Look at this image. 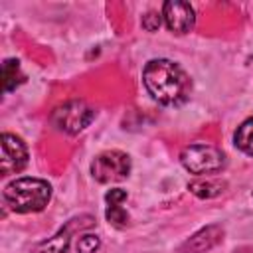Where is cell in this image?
<instances>
[{
	"label": "cell",
	"mask_w": 253,
	"mask_h": 253,
	"mask_svg": "<svg viewBox=\"0 0 253 253\" xmlns=\"http://www.w3.org/2000/svg\"><path fill=\"white\" fill-rule=\"evenodd\" d=\"M51 198V186L42 178H18L6 184L4 200L16 213L42 211Z\"/></svg>",
	"instance_id": "2"
},
{
	"label": "cell",
	"mask_w": 253,
	"mask_h": 253,
	"mask_svg": "<svg viewBox=\"0 0 253 253\" xmlns=\"http://www.w3.org/2000/svg\"><path fill=\"white\" fill-rule=\"evenodd\" d=\"M233 140H235V146H237L241 152L253 156V117L245 119V121L237 126Z\"/></svg>",
	"instance_id": "12"
},
{
	"label": "cell",
	"mask_w": 253,
	"mask_h": 253,
	"mask_svg": "<svg viewBox=\"0 0 253 253\" xmlns=\"http://www.w3.org/2000/svg\"><path fill=\"white\" fill-rule=\"evenodd\" d=\"M180 162L192 174H211L225 166V154L213 144L196 142L180 152Z\"/></svg>",
	"instance_id": "3"
},
{
	"label": "cell",
	"mask_w": 253,
	"mask_h": 253,
	"mask_svg": "<svg viewBox=\"0 0 253 253\" xmlns=\"http://www.w3.org/2000/svg\"><path fill=\"white\" fill-rule=\"evenodd\" d=\"M93 119H95V109L81 99L67 101V103L55 107V111L51 113L53 126L67 134L81 132L83 128H87L91 125Z\"/></svg>",
	"instance_id": "4"
},
{
	"label": "cell",
	"mask_w": 253,
	"mask_h": 253,
	"mask_svg": "<svg viewBox=\"0 0 253 253\" xmlns=\"http://www.w3.org/2000/svg\"><path fill=\"white\" fill-rule=\"evenodd\" d=\"M0 148H2V156H0L2 176H10L24 170V166L28 164V148L20 136L4 132L0 138Z\"/></svg>",
	"instance_id": "6"
},
{
	"label": "cell",
	"mask_w": 253,
	"mask_h": 253,
	"mask_svg": "<svg viewBox=\"0 0 253 253\" xmlns=\"http://www.w3.org/2000/svg\"><path fill=\"white\" fill-rule=\"evenodd\" d=\"M24 73L20 69V61L18 59H6L2 63V81H4V93L14 91L22 81H24Z\"/></svg>",
	"instance_id": "11"
},
{
	"label": "cell",
	"mask_w": 253,
	"mask_h": 253,
	"mask_svg": "<svg viewBox=\"0 0 253 253\" xmlns=\"http://www.w3.org/2000/svg\"><path fill=\"white\" fill-rule=\"evenodd\" d=\"M125 200H126V192L121 190V188H113V190H109V192L105 194V202H107V204H121V202H125Z\"/></svg>",
	"instance_id": "16"
},
{
	"label": "cell",
	"mask_w": 253,
	"mask_h": 253,
	"mask_svg": "<svg viewBox=\"0 0 253 253\" xmlns=\"http://www.w3.org/2000/svg\"><path fill=\"white\" fill-rule=\"evenodd\" d=\"M130 172V156L123 150H105L91 162V174L97 182L109 184L125 180Z\"/></svg>",
	"instance_id": "5"
},
{
	"label": "cell",
	"mask_w": 253,
	"mask_h": 253,
	"mask_svg": "<svg viewBox=\"0 0 253 253\" xmlns=\"http://www.w3.org/2000/svg\"><path fill=\"white\" fill-rule=\"evenodd\" d=\"M69 239H71L69 227L59 229L53 237H47L45 241L38 243V245L32 249V253H67V249H69Z\"/></svg>",
	"instance_id": "9"
},
{
	"label": "cell",
	"mask_w": 253,
	"mask_h": 253,
	"mask_svg": "<svg viewBox=\"0 0 253 253\" xmlns=\"http://www.w3.org/2000/svg\"><path fill=\"white\" fill-rule=\"evenodd\" d=\"M105 217L111 225L115 227H125L128 223V213L126 210L121 206V204H107V210H105Z\"/></svg>",
	"instance_id": "13"
},
{
	"label": "cell",
	"mask_w": 253,
	"mask_h": 253,
	"mask_svg": "<svg viewBox=\"0 0 253 253\" xmlns=\"http://www.w3.org/2000/svg\"><path fill=\"white\" fill-rule=\"evenodd\" d=\"M221 239H223V229L219 225H208L196 231L192 237H188L182 243L180 253H206L211 247H215Z\"/></svg>",
	"instance_id": "8"
},
{
	"label": "cell",
	"mask_w": 253,
	"mask_h": 253,
	"mask_svg": "<svg viewBox=\"0 0 253 253\" xmlns=\"http://www.w3.org/2000/svg\"><path fill=\"white\" fill-rule=\"evenodd\" d=\"M162 18L172 34H188L196 24L194 8L182 0H168L162 6Z\"/></svg>",
	"instance_id": "7"
},
{
	"label": "cell",
	"mask_w": 253,
	"mask_h": 253,
	"mask_svg": "<svg viewBox=\"0 0 253 253\" xmlns=\"http://www.w3.org/2000/svg\"><path fill=\"white\" fill-rule=\"evenodd\" d=\"M101 245V239L93 233H85L77 239V253H95Z\"/></svg>",
	"instance_id": "14"
},
{
	"label": "cell",
	"mask_w": 253,
	"mask_h": 253,
	"mask_svg": "<svg viewBox=\"0 0 253 253\" xmlns=\"http://www.w3.org/2000/svg\"><path fill=\"white\" fill-rule=\"evenodd\" d=\"M142 28L146 32H156L160 28V16L156 12H148L146 16H142Z\"/></svg>",
	"instance_id": "15"
},
{
	"label": "cell",
	"mask_w": 253,
	"mask_h": 253,
	"mask_svg": "<svg viewBox=\"0 0 253 253\" xmlns=\"http://www.w3.org/2000/svg\"><path fill=\"white\" fill-rule=\"evenodd\" d=\"M142 81L154 101L162 105H180L190 95V77L170 59H152L142 69Z\"/></svg>",
	"instance_id": "1"
},
{
	"label": "cell",
	"mask_w": 253,
	"mask_h": 253,
	"mask_svg": "<svg viewBox=\"0 0 253 253\" xmlns=\"http://www.w3.org/2000/svg\"><path fill=\"white\" fill-rule=\"evenodd\" d=\"M225 182L223 180H213V178H200V180H194V182H190L188 184V190L194 194V196H198V198H202V200H208V198H215V196H219L223 190H225Z\"/></svg>",
	"instance_id": "10"
}]
</instances>
